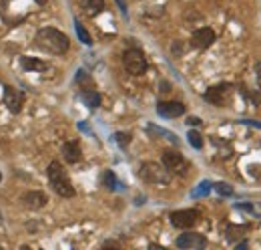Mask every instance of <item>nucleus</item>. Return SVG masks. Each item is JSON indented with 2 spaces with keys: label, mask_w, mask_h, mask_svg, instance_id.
Returning a JSON list of instances; mask_svg holds the SVG:
<instances>
[{
  "label": "nucleus",
  "mask_w": 261,
  "mask_h": 250,
  "mask_svg": "<svg viewBox=\"0 0 261 250\" xmlns=\"http://www.w3.org/2000/svg\"><path fill=\"white\" fill-rule=\"evenodd\" d=\"M34 43L38 49L52 53V55H64L69 51V36L64 32H60L58 29H52V27L40 29L34 36Z\"/></svg>",
  "instance_id": "1"
},
{
  "label": "nucleus",
  "mask_w": 261,
  "mask_h": 250,
  "mask_svg": "<svg viewBox=\"0 0 261 250\" xmlns=\"http://www.w3.org/2000/svg\"><path fill=\"white\" fill-rule=\"evenodd\" d=\"M47 174H49V180H51L52 190H54L58 196H62V198H73V196H75V188H73V184H71L67 172L62 170V165H60L58 161L49 163Z\"/></svg>",
  "instance_id": "2"
},
{
  "label": "nucleus",
  "mask_w": 261,
  "mask_h": 250,
  "mask_svg": "<svg viewBox=\"0 0 261 250\" xmlns=\"http://www.w3.org/2000/svg\"><path fill=\"white\" fill-rule=\"evenodd\" d=\"M139 176L147 184H157V186H167L171 182V172L165 165H159L155 161H145L139 170Z\"/></svg>",
  "instance_id": "3"
},
{
  "label": "nucleus",
  "mask_w": 261,
  "mask_h": 250,
  "mask_svg": "<svg viewBox=\"0 0 261 250\" xmlns=\"http://www.w3.org/2000/svg\"><path fill=\"white\" fill-rule=\"evenodd\" d=\"M123 65L130 75H143L147 71V59L139 49H129L123 55Z\"/></svg>",
  "instance_id": "4"
},
{
  "label": "nucleus",
  "mask_w": 261,
  "mask_h": 250,
  "mask_svg": "<svg viewBox=\"0 0 261 250\" xmlns=\"http://www.w3.org/2000/svg\"><path fill=\"white\" fill-rule=\"evenodd\" d=\"M163 165L171 174H179V176L187 174V168H189L185 157L179 152H173V150H165L163 152Z\"/></svg>",
  "instance_id": "5"
},
{
  "label": "nucleus",
  "mask_w": 261,
  "mask_h": 250,
  "mask_svg": "<svg viewBox=\"0 0 261 250\" xmlns=\"http://www.w3.org/2000/svg\"><path fill=\"white\" fill-rule=\"evenodd\" d=\"M231 89H233V87L229 85V83L213 85V87L207 89V93H205V101L213 103V105H217V107H223L225 103L229 101V97H231Z\"/></svg>",
  "instance_id": "6"
},
{
  "label": "nucleus",
  "mask_w": 261,
  "mask_h": 250,
  "mask_svg": "<svg viewBox=\"0 0 261 250\" xmlns=\"http://www.w3.org/2000/svg\"><path fill=\"white\" fill-rule=\"evenodd\" d=\"M199 220V212L197 210H177L171 214V224L179 228V230H189L197 224Z\"/></svg>",
  "instance_id": "7"
},
{
  "label": "nucleus",
  "mask_w": 261,
  "mask_h": 250,
  "mask_svg": "<svg viewBox=\"0 0 261 250\" xmlns=\"http://www.w3.org/2000/svg\"><path fill=\"white\" fill-rule=\"evenodd\" d=\"M193 47L197 49H209L213 43H215V31L209 29V27H201L193 32Z\"/></svg>",
  "instance_id": "8"
},
{
  "label": "nucleus",
  "mask_w": 261,
  "mask_h": 250,
  "mask_svg": "<svg viewBox=\"0 0 261 250\" xmlns=\"http://www.w3.org/2000/svg\"><path fill=\"white\" fill-rule=\"evenodd\" d=\"M157 113L161 117H167V119H173V117H181L185 113V105L179 101H163L157 105Z\"/></svg>",
  "instance_id": "9"
},
{
  "label": "nucleus",
  "mask_w": 261,
  "mask_h": 250,
  "mask_svg": "<svg viewBox=\"0 0 261 250\" xmlns=\"http://www.w3.org/2000/svg\"><path fill=\"white\" fill-rule=\"evenodd\" d=\"M23 101H25V97H23V93H20L18 89H14V87H6L4 89V103H6V107L12 113H20V111H23Z\"/></svg>",
  "instance_id": "10"
},
{
  "label": "nucleus",
  "mask_w": 261,
  "mask_h": 250,
  "mask_svg": "<svg viewBox=\"0 0 261 250\" xmlns=\"http://www.w3.org/2000/svg\"><path fill=\"white\" fill-rule=\"evenodd\" d=\"M175 244H177L179 248H203V246L207 244V240H205L203 234L187 232V234H181V236L175 240Z\"/></svg>",
  "instance_id": "11"
},
{
  "label": "nucleus",
  "mask_w": 261,
  "mask_h": 250,
  "mask_svg": "<svg viewBox=\"0 0 261 250\" xmlns=\"http://www.w3.org/2000/svg\"><path fill=\"white\" fill-rule=\"evenodd\" d=\"M23 202H25V206L32 208V210H40V208L47 206L49 198H47L45 192H28V194L23 196Z\"/></svg>",
  "instance_id": "12"
},
{
  "label": "nucleus",
  "mask_w": 261,
  "mask_h": 250,
  "mask_svg": "<svg viewBox=\"0 0 261 250\" xmlns=\"http://www.w3.org/2000/svg\"><path fill=\"white\" fill-rule=\"evenodd\" d=\"M62 156H64V159H67L69 163L80 161L82 152H80L78 141H67V143H64V145H62Z\"/></svg>",
  "instance_id": "13"
},
{
  "label": "nucleus",
  "mask_w": 261,
  "mask_h": 250,
  "mask_svg": "<svg viewBox=\"0 0 261 250\" xmlns=\"http://www.w3.org/2000/svg\"><path fill=\"white\" fill-rule=\"evenodd\" d=\"M20 65H23L25 71H45L47 69V62L36 57H23L20 59Z\"/></svg>",
  "instance_id": "14"
},
{
  "label": "nucleus",
  "mask_w": 261,
  "mask_h": 250,
  "mask_svg": "<svg viewBox=\"0 0 261 250\" xmlns=\"http://www.w3.org/2000/svg\"><path fill=\"white\" fill-rule=\"evenodd\" d=\"M80 97H82V101H84L91 109H97V107L101 105V95H99L97 91H93V89H84V91L80 93Z\"/></svg>",
  "instance_id": "15"
},
{
  "label": "nucleus",
  "mask_w": 261,
  "mask_h": 250,
  "mask_svg": "<svg viewBox=\"0 0 261 250\" xmlns=\"http://www.w3.org/2000/svg\"><path fill=\"white\" fill-rule=\"evenodd\" d=\"M82 6L91 16H97L99 12L104 10V0H82Z\"/></svg>",
  "instance_id": "16"
},
{
  "label": "nucleus",
  "mask_w": 261,
  "mask_h": 250,
  "mask_svg": "<svg viewBox=\"0 0 261 250\" xmlns=\"http://www.w3.org/2000/svg\"><path fill=\"white\" fill-rule=\"evenodd\" d=\"M75 31H77V36H78V40L82 45H93V40H91V34L86 32V29L78 23V20H75Z\"/></svg>",
  "instance_id": "17"
},
{
  "label": "nucleus",
  "mask_w": 261,
  "mask_h": 250,
  "mask_svg": "<svg viewBox=\"0 0 261 250\" xmlns=\"http://www.w3.org/2000/svg\"><path fill=\"white\" fill-rule=\"evenodd\" d=\"M103 186L106 188V190H117V186H119V182H117V178H115V174L111 172V170H106L104 174H103Z\"/></svg>",
  "instance_id": "18"
},
{
  "label": "nucleus",
  "mask_w": 261,
  "mask_h": 250,
  "mask_svg": "<svg viewBox=\"0 0 261 250\" xmlns=\"http://www.w3.org/2000/svg\"><path fill=\"white\" fill-rule=\"evenodd\" d=\"M187 139H189V143L193 145L195 150H201L203 148V137H201L199 131H189L187 133Z\"/></svg>",
  "instance_id": "19"
},
{
  "label": "nucleus",
  "mask_w": 261,
  "mask_h": 250,
  "mask_svg": "<svg viewBox=\"0 0 261 250\" xmlns=\"http://www.w3.org/2000/svg\"><path fill=\"white\" fill-rule=\"evenodd\" d=\"M213 188H215V192L219 194V196H223V198H229V196H233V188H231L229 184H225V182L215 184Z\"/></svg>",
  "instance_id": "20"
},
{
  "label": "nucleus",
  "mask_w": 261,
  "mask_h": 250,
  "mask_svg": "<svg viewBox=\"0 0 261 250\" xmlns=\"http://www.w3.org/2000/svg\"><path fill=\"white\" fill-rule=\"evenodd\" d=\"M211 188H213V184H211V182H201L197 190L193 192V196H195V198H197V196H207V194L211 192Z\"/></svg>",
  "instance_id": "21"
},
{
  "label": "nucleus",
  "mask_w": 261,
  "mask_h": 250,
  "mask_svg": "<svg viewBox=\"0 0 261 250\" xmlns=\"http://www.w3.org/2000/svg\"><path fill=\"white\" fill-rule=\"evenodd\" d=\"M149 129H151V131H155V133H159V135H165V139H169V141H173V143H177V137H175V133L165 131V129H161V127H153V125H151Z\"/></svg>",
  "instance_id": "22"
},
{
  "label": "nucleus",
  "mask_w": 261,
  "mask_h": 250,
  "mask_svg": "<svg viewBox=\"0 0 261 250\" xmlns=\"http://www.w3.org/2000/svg\"><path fill=\"white\" fill-rule=\"evenodd\" d=\"M115 137H117V143H119V145H123V148H125V145L130 141V135H129V133H117Z\"/></svg>",
  "instance_id": "23"
},
{
  "label": "nucleus",
  "mask_w": 261,
  "mask_h": 250,
  "mask_svg": "<svg viewBox=\"0 0 261 250\" xmlns=\"http://www.w3.org/2000/svg\"><path fill=\"white\" fill-rule=\"evenodd\" d=\"M241 123H245V125H253V127H257V129L261 127V123H259V121H251V119H243Z\"/></svg>",
  "instance_id": "24"
},
{
  "label": "nucleus",
  "mask_w": 261,
  "mask_h": 250,
  "mask_svg": "<svg viewBox=\"0 0 261 250\" xmlns=\"http://www.w3.org/2000/svg\"><path fill=\"white\" fill-rule=\"evenodd\" d=\"M187 123H189V125H199V123H201V119H199V117H189V119H187Z\"/></svg>",
  "instance_id": "25"
},
{
  "label": "nucleus",
  "mask_w": 261,
  "mask_h": 250,
  "mask_svg": "<svg viewBox=\"0 0 261 250\" xmlns=\"http://www.w3.org/2000/svg\"><path fill=\"white\" fill-rule=\"evenodd\" d=\"M117 4L121 6V10H123V12H127V6H125V0H117Z\"/></svg>",
  "instance_id": "26"
},
{
  "label": "nucleus",
  "mask_w": 261,
  "mask_h": 250,
  "mask_svg": "<svg viewBox=\"0 0 261 250\" xmlns=\"http://www.w3.org/2000/svg\"><path fill=\"white\" fill-rule=\"evenodd\" d=\"M255 71H257V77L261 81V62H257V65H255Z\"/></svg>",
  "instance_id": "27"
},
{
  "label": "nucleus",
  "mask_w": 261,
  "mask_h": 250,
  "mask_svg": "<svg viewBox=\"0 0 261 250\" xmlns=\"http://www.w3.org/2000/svg\"><path fill=\"white\" fill-rule=\"evenodd\" d=\"M245 246H247V240H243V242H239V244H237V248H245Z\"/></svg>",
  "instance_id": "28"
},
{
  "label": "nucleus",
  "mask_w": 261,
  "mask_h": 250,
  "mask_svg": "<svg viewBox=\"0 0 261 250\" xmlns=\"http://www.w3.org/2000/svg\"><path fill=\"white\" fill-rule=\"evenodd\" d=\"M34 2H38V4L42 6V4H47V0H34Z\"/></svg>",
  "instance_id": "29"
},
{
  "label": "nucleus",
  "mask_w": 261,
  "mask_h": 250,
  "mask_svg": "<svg viewBox=\"0 0 261 250\" xmlns=\"http://www.w3.org/2000/svg\"><path fill=\"white\" fill-rule=\"evenodd\" d=\"M0 182H2V174H0Z\"/></svg>",
  "instance_id": "30"
}]
</instances>
